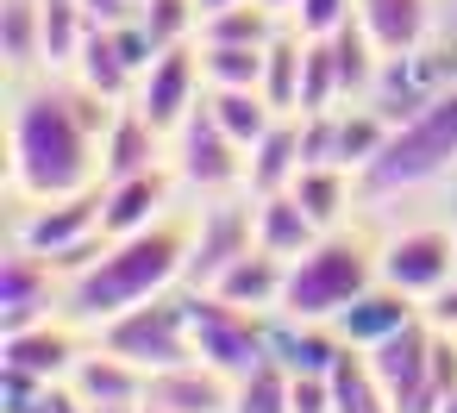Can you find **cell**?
<instances>
[{"label": "cell", "instance_id": "1", "mask_svg": "<svg viewBox=\"0 0 457 413\" xmlns=\"http://www.w3.org/2000/svg\"><path fill=\"white\" fill-rule=\"evenodd\" d=\"M113 113H120L113 101L88 95L70 76L26 82L13 95V120H7L13 194L20 201H57V194L95 188L101 182V138H107Z\"/></svg>", "mask_w": 457, "mask_h": 413}, {"label": "cell", "instance_id": "2", "mask_svg": "<svg viewBox=\"0 0 457 413\" xmlns=\"http://www.w3.org/2000/svg\"><path fill=\"white\" fill-rule=\"evenodd\" d=\"M188 244H195V219H157L145 232H126V238H107L101 263L82 269L70 288H63V319L70 326H107L113 313L151 301V294H170L182 276H188Z\"/></svg>", "mask_w": 457, "mask_h": 413}, {"label": "cell", "instance_id": "3", "mask_svg": "<svg viewBox=\"0 0 457 413\" xmlns=\"http://www.w3.org/2000/svg\"><path fill=\"white\" fill-rule=\"evenodd\" d=\"M451 169H457V82L388 132V145L357 169V201L376 207V201L413 194V188H426Z\"/></svg>", "mask_w": 457, "mask_h": 413}, {"label": "cell", "instance_id": "4", "mask_svg": "<svg viewBox=\"0 0 457 413\" xmlns=\"http://www.w3.org/2000/svg\"><path fill=\"white\" fill-rule=\"evenodd\" d=\"M370 282H376V244H363L351 232H326L313 251H301L288 263V288H282L276 313H288V319H332Z\"/></svg>", "mask_w": 457, "mask_h": 413}, {"label": "cell", "instance_id": "5", "mask_svg": "<svg viewBox=\"0 0 457 413\" xmlns=\"http://www.w3.org/2000/svg\"><path fill=\"white\" fill-rule=\"evenodd\" d=\"M95 344H107L113 357L138 363L145 376L157 369H176V363H195V326H188V288L182 294H151L126 313H113Z\"/></svg>", "mask_w": 457, "mask_h": 413}, {"label": "cell", "instance_id": "6", "mask_svg": "<svg viewBox=\"0 0 457 413\" xmlns=\"http://www.w3.org/2000/svg\"><path fill=\"white\" fill-rule=\"evenodd\" d=\"M245 157H251V151L213 120L207 95H201L195 113L170 132V169H176V182L195 188L201 201H213V194H245Z\"/></svg>", "mask_w": 457, "mask_h": 413}, {"label": "cell", "instance_id": "7", "mask_svg": "<svg viewBox=\"0 0 457 413\" xmlns=\"http://www.w3.org/2000/svg\"><path fill=\"white\" fill-rule=\"evenodd\" d=\"M188 326H195V357L226 369L232 382L270 357V313H245L207 288H188Z\"/></svg>", "mask_w": 457, "mask_h": 413}, {"label": "cell", "instance_id": "8", "mask_svg": "<svg viewBox=\"0 0 457 413\" xmlns=\"http://www.w3.org/2000/svg\"><path fill=\"white\" fill-rule=\"evenodd\" d=\"M432 344H438V326L426 313H413L401 332H388L382 344H370V369L388 388L395 413H438L445 407V388L432 382Z\"/></svg>", "mask_w": 457, "mask_h": 413}, {"label": "cell", "instance_id": "9", "mask_svg": "<svg viewBox=\"0 0 457 413\" xmlns=\"http://www.w3.org/2000/svg\"><path fill=\"white\" fill-rule=\"evenodd\" d=\"M376 276L395 282L401 294H413L420 307L457 276V226H401L376 244Z\"/></svg>", "mask_w": 457, "mask_h": 413}, {"label": "cell", "instance_id": "10", "mask_svg": "<svg viewBox=\"0 0 457 413\" xmlns=\"http://www.w3.org/2000/svg\"><path fill=\"white\" fill-rule=\"evenodd\" d=\"M257 244V201L251 194H213L195 213V244H188V288H213L226 263H238Z\"/></svg>", "mask_w": 457, "mask_h": 413}, {"label": "cell", "instance_id": "11", "mask_svg": "<svg viewBox=\"0 0 457 413\" xmlns=\"http://www.w3.org/2000/svg\"><path fill=\"white\" fill-rule=\"evenodd\" d=\"M451 82H457V51H451V45H420V51H407V57H382V76H376V88H370V107H376L388 126H401V120H413L426 101H438Z\"/></svg>", "mask_w": 457, "mask_h": 413}, {"label": "cell", "instance_id": "12", "mask_svg": "<svg viewBox=\"0 0 457 413\" xmlns=\"http://www.w3.org/2000/svg\"><path fill=\"white\" fill-rule=\"evenodd\" d=\"M207 95V76H201V38H188V45H170V51H157V63L138 76V95H132V107L170 138L188 113H195V101Z\"/></svg>", "mask_w": 457, "mask_h": 413}, {"label": "cell", "instance_id": "13", "mask_svg": "<svg viewBox=\"0 0 457 413\" xmlns=\"http://www.w3.org/2000/svg\"><path fill=\"white\" fill-rule=\"evenodd\" d=\"M101 232V182L95 188H76V194H57V201H26L13 213V238L7 244H26L38 257H57L63 244H82Z\"/></svg>", "mask_w": 457, "mask_h": 413}, {"label": "cell", "instance_id": "14", "mask_svg": "<svg viewBox=\"0 0 457 413\" xmlns=\"http://www.w3.org/2000/svg\"><path fill=\"white\" fill-rule=\"evenodd\" d=\"M63 288H70V282H63L38 251L7 244V257H0V332L57 319V313H63Z\"/></svg>", "mask_w": 457, "mask_h": 413}, {"label": "cell", "instance_id": "15", "mask_svg": "<svg viewBox=\"0 0 457 413\" xmlns=\"http://www.w3.org/2000/svg\"><path fill=\"white\" fill-rule=\"evenodd\" d=\"M170 207H176V169L170 163L138 169V176H120V182H101V232L107 238L145 232V226L170 219Z\"/></svg>", "mask_w": 457, "mask_h": 413}, {"label": "cell", "instance_id": "16", "mask_svg": "<svg viewBox=\"0 0 457 413\" xmlns=\"http://www.w3.org/2000/svg\"><path fill=\"white\" fill-rule=\"evenodd\" d=\"M76 332H70V319L57 313V319H38V326H20V332H0V363L7 369H26V376H38V382H70V369H76Z\"/></svg>", "mask_w": 457, "mask_h": 413}, {"label": "cell", "instance_id": "17", "mask_svg": "<svg viewBox=\"0 0 457 413\" xmlns=\"http://www.w3.org/2000/svg\"><path fill=\"white\" fill-rule=\"evenodd\" d=\"M413 313H420V301H413V294H401L395 282H382V276H376V282H370L351 307H338V313H332V332H338L345 344L370 351V344H382L388 332H401Z\"/></svg>", "mask_w": 457, "mask_h": 413}, {"label": "cell", "instance_id": "18", "mask_svg": "<svg viewBox=\"0 0 457 413\" xmlns=\"http://www.w3.org/2000/svg\"><path fill=\"white\" fill-rule=\"evenodd\" d=\"M145 401L163 407V413H232V376L195 357V363L157 369L151 388H145Z\"/></svg>", "mask_w": 457, "mask_h": 413}, {"label": "cell", "instance_id": "19", "mask_svg": "<svg viewBox=\"0 0 457 413\" xmlns=\"http://www.w3.org/2000/svg\"><path fill=\"white\" fill-rule=\"evenodd\" d=\"M157 163H170V138L126 101L113 113L107 138H101V182H120V176H138V169H157Z\"/></svg>", "mask_w": 457, "mask_h": 413}, {"label": "cell", "instance_id": "20", "mask_svg": "<svg viewBox=\"0 0 457 413\" xmlns=\"http://www.w3.org/2000/svg\"><path fill=\"white\" fill-rule=\"evenodd\" d=\"M301 163H307V145H301V113H282L257 145H251V157H245V194H282V188H295V176H301Z\"/></svg>", "mask_w": 457, "mask_h": 413}, {"label": "cell", "instance_id": "21", "mask_svg": "<svg viewBox=\"0 0 457 413\" xmlns=\"http://www.w3.org/2000/svg\"><path fill=\"white\" fill-rule=\"evenodd\" d=\"M282 288H288V257L251 244L238 263L220 269V282H213L207 294H220V301H232V307H245V313H276V307H282Z\"/></svg>", "mask_w": 457, "mask_h": 413}, {"label": "cell", "instance_id": "22", "mask_svg": "<svg viewBox=\"0 0 457 413\" xmlns=\"http://www.w3.org/2000/svg\"><path fill=\"white\" fill-rule=\"evenodd\" d=\"M70 388H76L88 407H145V388H151V376H145L138 363L113 357L107 344H95V351H82V357H76V369H70Z\"/></svg>", "mask_w": 457, "mask_h": 413}, {"label": "cell", "instance_id": "23", "mask_svg": "<svg viewBox=\"0 0 457 413\" xmlns=\"http://www.w3.org/2000/svg\"><path fill=\"white\" fill-rule=\"evenodd\" d=\"M63 76H70V82H82L88 95L113 101V107H126V101L138 95V70L126 63V51L113 45V32H107V26H95V32L82 38V51H76V63H70Z\"/></svg>", "mask_w": 457, "mask_h": 413}, {"label": "cell", "instance_id": "24", "mask_svg": "<svg viewBox=\"0 0 457 413\" xmlns=\"http://www.w3.org/2000/svg\"><path fill=\"white\" fill-rule=\"evenodd\" d=\"M357 20L382 57H407L432 38V0H357Z\"/></svg>", "mask_w": 457, "mask_h": 413}, {"label": "cell", "instance_id": "25", "mask_svg": "<svg viewBox=\"0 0 457 413\" xmlns=\"http://www.w3.org/2000/svg\"><path fill=\"white\" fill-rule=\"evenodd\" d=\"M251 201H257V194H251ZM320 238H326V232H320V219L295 201V188H282V194H263V201H257V244H263V251H276V257H288V263H295V257H301V251H313Z\"/></svg>", "mask_w": 457, "mask_h": 413}, {"label": "cell", "instance_id": "26", "mask_svg": "<svg viewBox=\"0 0 457 413\" xmlns=\"http://www.w3.org/2000/svg\"><path fill=\"white\" fill-rule=\"evenodd\" d=\"M0 57L13 82L45 76V0H0Z\"/></svg>", "mask_w": 457, "mask_h": 413}, {"label": "cell", "instance_id": "27", "mask_svg": "<svg viewBox=\"0 0 457 413\" xmlns=\"http://www.w3.org/2000/svg\"><path fill=\"white\" fill-rule=\"evenodd\" d=\"M295 201L320 219V232H338V219H345L351 201H357V169H345V163H301Z\"/></svg>", "mask_w": 457, "mask_h": 413}, {"label": "cell", "instance_id": "28", "mask_svg": "<svg viewBox=\"0 0 457 413\" xmlns=\"http://www.w3.org/2000/svg\"><path fill=\"white\" fill-rule=\"evenodd\" d=\"M326 45H332V63H338L345 107H351V101H370V88H376V76H382V51H376V38L363 32V20L351 13L338 32H326Z\"/></svg>", "mask_w": 457, "mask_h": 413}, {"label": "cell", "instance_id": "29", "mask_svg": "<svg viewBox=\"0 0 457 413\" xmlns=\"http://www.w3.org/2000/svg\"><path fill=\"white\" fill-rule=\"evenodd\" d=\"M301 70H307V32L282 26L263 51V101L276 113H301Z\"/></svg>", "mask_w": 457, "mask_h": 413}, {"label": "cell", "instance_id": "30", "mask_svg": "<svg viewBox=\"0 0 457 413\" xmlns=\"http://www.w3.org/2000/svg\"><path fill=\"white\" fill-rule=\"evenodd\" d=\"M282 26H288V20L270 13L263 0H232V7H220V13L201 20L195 38H201V45H270Z\"/></svg>", "mask_w": 457, "mask_h": 413}, {"label": "cell", "instance_id": "31", "mask_svg": "<svg viewBox=\"0 0 457 413\" xmlns=\"http://www.w3.org/2000/svg\"><path fill=\"white\" fill-rule=\"evenodd\" d=\"M332 407H338V413H395L388 388H382L376 369H370V351L351 344V351L332 363Z\"/></svg>", "mask_w": 457, "mask_h": 413}, {"label": "cell", "instance_id": "32", "mask_svg": "<svg viewBox=\"0 0 457 413\" xmlns=\"http://www.w3.org/2000/svg\"><path fill=\"white\" fill-rule=\"evenodd\" d=\"M207 107H213V120H220L245 151H251V145L282 120V113L263 101V88H207Z\"/></svg>", "mask_w": 457, "mask_h": 413}, {"label": "cell", "instance_id": "33", "mask_svg": "<svg viewBox=\"0 0 457 413\" xmlns=\"http://www.w3.org/2000/svg\"><path fill=\"white\" fill-rule=\"evenodd\" d=\"M88 13H82V0H45V76H63L88 38Z\"/></svg>", "mask_w": 457, "mask_h": 413}, {"label": "cell", "instance_id": "34", "mask_svg": "<svg viewBox=\"0 0 457 413\" xmlns=\"http://www.w3.org/2000/svg\"><path fill=\"white\" fill-rule=\"evenodd\" d=\"M263 51L270 45H201L207 88H263Z\"/></svg>", "mask_w": 457, "mask_h": 413}, {"label": "cell", "instance_id": "35", "mask_svg": "<svg viewBox=\"0 0 457 413\" xmlns=\"http://www.w3.org/2000/svg\"><path fill=\"white\" fill-rule=\"evenodd\" d=\"M288 363H276V357H263L251 376H238L232 382V413H295L288 407Z\"/></svg>", "mask_w": 457, "mask_h": 413}, {"label": "cell", "instance_id": "36", "mask_svg": "<svg viewBox=\"0 0 457 413\" xmlns=\"http://www.w3.org/2000/svg\"><path fill=\"white\" fill-rule=\"evenodd\" d=\"M138 20H145V32L157 38V51L188 45V38L201 32V7H195V0H145Z\"/></svg>", "mask_w": 457, "mask_h": 413}, {"label": "cell", "instance_id": "37", "mask_svg": "<svg viewBox=\"0 0 457 413\" xmlns=\"http://www.w3.org/2000/svg\"><path fill=\"white\" fill-rule=\"evenodd\" d=\"M351 13H357V0H301L288 26H295V32H307V38H326V32H338Z\"/></svg>", "mask_w": 457, "mask_h": 413}, {"label": "cell", "instance_id": "38", "mask_svg": "<svg viewBox=\"0 0 457 413\" xmlns=\"http://www.w3.org/2000/svg\"><path fill=\"white\" fill-rule=\"evenodd\" d=\"M295 382H288V407L295 413H338L332 407V376H320V369H288Z\"/></svg>", "mask_w": 457, "mask_h": 413}, {"label": "cell", "instance_id": "39", "mask_svg": "<svg viewBox=\"0 0 457 413\" xmlns=\"http://www.w3.org/2000/svg\"><path fill=\"white\" fill-rule=\"evenodd\" d=\"M138 7L145 0H82L88 26H126V20H138Z\"/></svg>", "mask_w": 457, "mask_h": 413}, {"label": "cell", "instance_id": "40", "mask_svg": "<svg viewBox=\"0 0 457 413\" xmlns=\"http://www.w3.org/2000/svg\"><path fill=\"white\" fill-rule=\"evenodd\" d=\"M420 313H426L438 332H457V276H451V282H445V288H438V294H432Z\"/></svg>", "mask_w": 457, "mask_h": 413}, {"label": "cell", "instance_id": "41", "mask_svg": "<svg viewBox=\"0 0 457 413\" xmlns=\"http://www.w3.org/2000/svg\"><path fill=\"white\" fill-rule=\"evenodd\" d=\"M263 7H270V13H282V20H295V7H301V0H263Z\"/></svg>", "mask_w": 457, "mask_h": 413}, {"label": "cell", "instance_id": "42", "mask_svg": "<svg viewBox=\"0 0 457 413\" xmlns=\"http://www.w3.org/2000/svg\"><path fill=\"white\" fill-rule=\"evenodd\" d=\"M195 7H201V20H207V13H220V7H232V0H195Z\"/></svg>", "mask_w": 457, "mask_h": 413}, {"label": "cell", "instance_id": "43", "mask_svg": "<svg viewBox=\"0 0 457 413\" xmlns=\"http://www.w3.org/2000/svg\"><path fill=\"white\" fill-rule=\"evenodd\" d=\"M95 413H145V407H95Z\"/></svg>", "mask_w": 457, "mask_h": 413}, {"label": "cell", "instance_id": "44", "mask_svg": "<svg viewBox=\"0 0 457 413\" xmlns=\"http://www.w3.org/2000/svg\"><path fill=\"white\" fill-rule=\"evenodd\" d=\"M438 413H457V388H451V394H445V407H438Z\"/></svg>", "mask_w": 457, "mask_h": 413}, {"label": "cell", "instance_id": "45", "mask_svg": "<svg viewBox=\"0 0 457 413\" xmlns=\"http://www.w3.org/2000/svg\"><path fill=\"white\" fill-rule=\"evenodd\" d=\"M145 413H163V407H151V401H145Z\"/></svg>", "mask_w": 457, "mask_h": 413}]
</instances>
